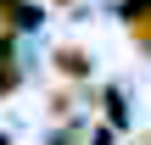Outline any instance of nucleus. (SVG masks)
<instances>
[{
	"label": "nucleus",
	"instance_id": "obj_2",
	"mask_svg": "<svg viewBox=\"0 0 151 145\" xmlns=\"http://www.w3.org/2000/svg\"><path fill=\"white\" fill-rule=\"evenodd\" d=\"M56 67H62L67 78H84V73H90V61H84V50H56Z\"/></svg>",
	"mask_w": 151,
	"mask_h": 145
},
{
	"label": "nucleus",
	"instance_id": "obj_1",
	"mask_svg": "<svg viewBox=\"0 0 151 145\" xmlns=\"http://www.w3.org/2000/svg\"><path fill=\"white\" fill-rule=\"evenodd\" d=\"M123 17H129V34H134L140 45H151V0H129Z\"/></svg>",
	"mask_w": 151,
	"mask_h": 145
}]
</instances>
